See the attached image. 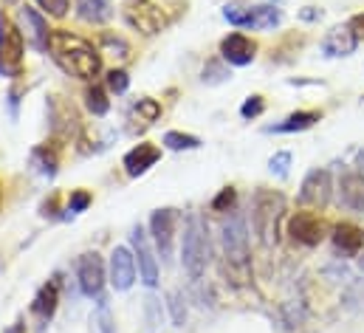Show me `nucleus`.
I'll return each mask as SVG.
<instances>
[{
  "label": "nucleus",
  "instance_id": "obj_17",
  "mask_svg": "<svg viewBox=\"0 0 364 333\" xmlns=\"http://www.w3.org/2000/svg\"><path fill=\"white\" fill-rule=\"evenodd\" d=\"M57 302H60V280L54 277V280H48V282L37 291V297H34V302H31V314H34L40 322H48V319L54 317V311H57Z\"/></svg>",
  "mask_w": 364,
  "mask_h": 333
},
{
  "label": "nucleus",
  "instance_id": "obj_5",
  "mask_svg": "<svg viewBox=\"0 0 364 333\" xmlns=\"http://www.w3.org/2000/svg\"><path fill=\"white\" fill-rule=\"evenodd\" d=\"M223 251H226V260L232 265L246 271V265H249V226H246L243 215H232L223 223Z\"/></svg>",
  "mask_w": 364,
  "mask_h": 333
},
{
  "label": "nucleus",
  "instance_id": "obj_7",
  "mask_svg": "<svg viewBox=\"0 0 364 333\" xmlns=\"http://www.w3.org/2000/svg\"><path fill=\"white\" fill-rule=\"evenodd\" d=\"M331 172L328 169H311L299 186V204L311 209H322L331 201Z\"/></svg>",
  "mask_w": 364,
  "mask_h": 333
},
{
  "label": "nucleus",
  "instance_id": "obj_24",
  "mask_svg": "<svg viewBox=\"0 0 364 333\" xmlns=\"http://www.w3.org/2000/svg\"><path fill=\"white\" fill-rule=\"evenodd\" d=\"M34 164H40V169H43L46 175H54V172H57V164H60L57 147H54V144L48 147V142H46V144H40V147L34 150Z\"/></svg>",
  "mask_w": 364,
  "mask_h": 333
},
{
  "label": "nucleus",
  "instance_id": "obj_11",
  "mask_svg": "<svg viewBox=\"0 0 364 333\" xmlns=\"http://www.w3.org/2000/svg\"><path fill=\"white\" fill-rule=\"evenodd\" d=\"M130 240H133V254H136V263H139L141 282H144L147 288H156V285H159V263H156V257H153V251H150L144 229L136 226L133 235H130Z\"/></svg>",
  "mask_w": 364,
  "mask_h": 333
},
{
  "label": "nucleus",
  "instance_id": "obj_18",
  "mask_svg": "<svg viewBox=\"0 0 364 333\" xmlns=\"http://www.w3.org/2000/svg\"><path fill=\"white\" fill-rule=\"evenodd\" d=\"M159 159H161V150H159L156 144H147V142H144V144H136V147L124 156V169H127V175L136 178V175H144Z\"/></svg>",
  "mask_w": 364,
  "mask_h": 333
},
{
  "label": "nucleus",
  "instance_id": "obj_16",
  "mask_svg": "<svg viewBox=\"0 0 364 333\" xmlns=\"http://www.w3.org/2000/svg\"><path fill=\"white\" fill-rule=\"evenodd\" d=\"M339 201L353 212H364V172H359V169L342 172V178H339Z\"/></svg>",
  "mask_w": 364,
  "mask_h": 333
},
{
  "label": "nucleus",
  "instance_id": "obj_27",
  "mask_svg": "<svg viewBox=\"0 0 364 333\" xmlns=\"http://www.w3.org/2000/svg\"><path fill=\"white\" fill-rule=\"evenodd\" d=\"M164 147H170V150H198L200 147V139L198 136H189V133L170 130V133H164Z\"/></svg>",
  "mask_w": 364,
  "mask_h": 333
},
{
  "label": "nucleus",
  "instance_id": "obj_28",
  "mask_svg": "<svg viewBox=\"0 0 364 333\" xmlns=\"http://www.w3.org/2000/svg\"><path fill=\"white\" fill-rule=\"evenodd\" d=\"M136 113H139L147 125H153V122L161 116V105H159L156 99H139V102H136Z\"/></svg>",
  "mask_w": 364,
  "mask_h": 333
},
{
  "label": "nucleus",
  "instance_id": "obj_31",
  "mask_svg": "<svg viewBox=\"0 0 364 333\" xmlns=\"http://www.w3.org/2000/svg\"><path fill=\"white\" fill-rule=\"evenodd\" d=\"M263 110H266L263 96H249V99L240 105V116H243V119H257V116H263Z\"/></svg>",
  "mask_w": 364,
  "mask_h": 333
},
{
  "label": "nucleus",
  "instance_id": "obj_29",
  "mask_svg": "<svg viewBox=\"0 0 364 333\" xmlns=\"http://www.w3.org/2000/svg\"><path fill=\"white\" fill-rule=\"evenodd\" d=\"M229 80V71L223 68V63H206V68H203V83H209V85H220V83H226Z\"/></svg>",
  "mask_w": 364,
  "mask_h": 333
},
{
  "label": "nucleus",
  "instance_id": "obj_3",
  "mask_svg": "<svg viewBox=\"0 0 364 333\" xmlns=\"http://www.w3.org/2000/svg\"><path fill=\"white\" fill-rule=\"evenodd\" d=\"M279 212H282V198L260 189L255 195V206H252V223L255 232L260 235V240L266 246L277 243V223H279Z\"/></svg>",
  "mask_w": 364,
  "mask_h": 333
},
{
  "label": "nucleus",
  "instance_id": "obj_2",
  "mask_svg": "<svg viewBox=\"0 0 364 333\" xmlns=\"http://www.w3.org/2000/svg\"><path fill=\"white\" fill-rule=\"evenodd\" d=\"M181 263H183V271L192 280H200L203 271H206V263H209V238H206L203 221L198 215L186 218V229H183V240H181Z\"/></svg>",
  "mask_w": 364,
  "mask_h": 333
},
{
  "label": "nucleus",
  "instance_id": "obj_10",
  "mask_svg": "<svg viewBox=\"0 0 364 333\" xmlns=\"http://www.w3.org/2000/svg\"><path fill=\"white\" fill-rule=\"evenodd\" d=\"M77 277H80V288L85 297H102L105 288V263L96 251H88L80 257L77 263Z\"/></svg>",
  "mask_w": 364,
  "mask_h": 333
},
{
  "label": "nucleus",
  "instance_id": "obj_33",
  "mask_svg": "<svg viewBox=\"0 0 364 333\" xmlns=\"http://www.w3.org/2000/svg\"><path fill=\"white\" fill-rule=\"evenodd\" d=\"M235 201H237V192H235L232 186H226V189H220V195L212 201V209H215V212H229V209L235 206Z\"/></svg>",
  "mask_w": 364,
  "mask_h": 333
},
{
  "label": "nucleus",
  "instance_id": "obj_25",
  "mask_svg": "<svg viewBox=\"0 0 364 333\" xmlns=\"http://www.w3.org/2000/svg\"><path fill=\"white\" fill-rule=\"evenodd\" d=\"M99 54H113V57H119V60H127L130 57V46L122 40V37H116V34H102L99 37Z\"/></svg>",
  "mask_w": 364,
  "mask_h": 333
},
{
  "label": "nucleus",
  "instance_id": "obj_32",
  "mask_svg": "<svg viewBox=\"0 0 364 333\" xmlns=\"http://www.w3.org/2000/svg\"><path fill=\"white\" fill-rule=\"evenodd\" d=\"M91 201H93V195L88 189H74L71 198H68V209H71V212H85V209L91 206Z\"/></svg>",
  "mask_w": 364,
  "mask_h": 333
},
{
  "label": "nucleus",
  "instance_id": "obj_22",
  "mask_svg": "<svg viewBox=\"0 0 364 333\" xmlns=\"http://www.w3.org/2000/svg\"><path fill=\"white\" fill-rule=\"evenodd\" d=\"M319 119H322V116H319L316 110H296V113H291L285 122L274 125L272 133H299V130H308V127H314Z\"/></svg>",
  "mask_w": 364,
  "mask_h": 333
},
{
  "label": "nucleus",
  "instance_id": "obj_41",
  "mask_svg": "<svg viewBox=\"0 0 364 333\" xmlns=\"http://www.w3.org/2000/svg\"><path fill=\"white\" fill-rule=\"evenodd\" d=\"M272 3H279V0H272Z\"/></svg>",
  "mask_w": 364,
  "mask_h": 333
},
{
  "label": "nucleus",
  "instance_id": "obj_40",
  "mask_svg": "<svg viewBox=\"0 0 364 333\" xmlns=\"http://www.w3.org/2000/svg\"><path fill=\"white\" fill-rule=\"evenodd\" d=\"M362 271H364V257H362Z\"/></svg>",
  "mask_w": 364,
  "mask_h": 333
},
{
  "label": "nucleus",
  "instance_id": "obj_37",
  "mask_svg": "<svg viewBox=\"0 0 364 333\" xmlns=\"http://www.w3.org/2000/svg\"><path fill=\"white\" fill-rule=\"evenodd\" d=\"M170 308H173V322H176V325H183L186 311H183L181 297H178V294H170Z\"/></svg>",
  "mask_w": 364,
  "mask_h": 333
},
{
  "label": "nucleus",
  "instance_id": "obj_14",
  "mask_svg": "<svg viewBox=\"0 0 364 333\" xmlns=\"http://www.w3.org/2000/svg\"><path fill=\"white\" fill-rule=\"evenodd\" d=\"M20 17H23V26H26V40L37 48V51H48V40H51V28L46 23V17L31 9V6H23L20 9Z\"/></svg>",
  "mask_w": 364,
  "mask_h": 333
},
{
  "label": "nucleus",
  "instance_id": "obj_9",
  "mask_svg": "<svg viewBox=\"0 0 364 333\" xmlns=\"http://www.w3.org/2000/svg\"><path fill=\"white\" fill-rule=\"evenodd\" d=\"M176 223H178L176 209H156L150 218V232H153V240H156V249L161 254V260H170V254H173Z\"/></svg>",
  "mask_w": 364,
  "mask_h": 333
},
{
  "label": "nucleus",
  "instance_id": "obj_8",
  "mask_svg": "<svg viewBox=\"0 0 364 333\" xmlns=\"http://www.w3.org/2000/svg\"><path fill=\"white\" fill-rule=\"evenodd\" d=\"M124 20L141 34H159L164 28V11L156 3H147V0L124 6Z\"/></svg>",
  "mask_w": 364,
  "mask_h": 333
},
{
  "label": "nucleus",
  "instance_id": "obj_26",
  "mask_svg": "<svg viewBox=\"0 0 364 333\" xmlns=\"http://www.w3.org/2000/svg\"><path fill=\"white\" fill-rule=\"evenodd\" d=\"M85 105H88V110H91L93 116H105L110 110V99H107L105 88H99V85L88 88L85 90Z\"/></svg>",
  "mask_w": 364,
  "mask_h": 333
},
{
  "label": "nucleus",
  "instance_id": "obj_34",
  "mask_svg": "<svg viewBox=\"0 0 364 333\" xmlns=\"http://www.w3.org/2000/svg\"><path fill=\"white\" fill-rule=\"evenodd\" d=\"M127 85H130L127 71H122V68L116 71V68H113V71L107 74V90H110V93H124V90H127Z\"/></svg>",
  "mask_w": 364,
  "mask_h": 333
},
{
  "label": "nucleus",
  "instance_id": "obj_20",
  "mask_svg": "<svg viewBox=\"0 0 364 333\" xmlns=\"http://www.w3.org/2000/svg\"><path fill=\"white\" fill-rule=\"evenodd\" d=\"M364 246V232L353 223H339L333 229V249L345 257H356Z\"/></svg>",
  "mask_w": 364,
  "mask_h": 333
},
{
  "label": "nucleus",
  "instance_id": "obj_12",
  "mask_svg": "<svg viewBox=\"0 0 364 333\" xmlns=\"http://www.w3.org/2000/svg\"><path fill=\"white\" fill-rule=\"evenodd\" d=\"M136 282V254L127 246H116L110 254V285L116 291H127Z\"/></svg>",
  "mask_w": 364,
  "mask_h": 333
},
{
  "label": "nucleus",
  "instance_id": "obj_21",
  "mask_svg": "<svg viewBox=\"0 0 364 333\" xmlns=\"http://www.w3.org/2000/svg\"><path fill=\"white\" fill-rule=\"evenodd\" d=\"M77 11L85 23H107L113 17L110 0H77Z\"/></svg>",
  "mask_w": 364,
  "mask_h": 333
},
{
  "label": "nucleus",
  "instance_id": "obj_23",
  "mask_svg": "<svg viewBox=\"0 0 364 333\" xmlns=\"http://www.w3.org/2000/svg\"><path fill=\"white\" fill-rule=\"evenodd\" d=\"M279 20H282L279 9H274V6H252L246 28H274Z\"/></svg>",
  "mask_w": 364,
  "mask_h": 333
},
{
  "label": "nucleus",
  "instance_id": "obj_19",
  "mask_svg": "<svg viewBox=\"0 0 364 333\" xmlns=\"http://www.w3.org/2000/svg\"><path fill=\"white\" fill-rule=\"evenodd\" d=\"M359 46V37L345 26V28H333L328 31V37L322 40V51L328 57H350Z\"/></svg>",
  "mask_w": 364,
  "mask_h": 333
},
{
  "label": "nucleus",
  "instance_id": "obj_15",
  "mask_svg": "<svg viewBox=\"0 0 364 333\" xmlns=\"http://www.w3.org/2000/svg\"><path fill=\"white\" fill-rule=\"evenodd\" d=\"M51 127H54V136L60 142H68L80 130V116H77L74 105H68L63 99H54L51 102Z\"/></svg>",
  "mask_w": 364,
  "mask_h": 333
},
{
  "label": "nucleus",
  "instance_id": "obj_30",
  "mask_svg": "<svg viewBox=\"0 0 364 333\" xmlns=\"http://www.w3.org/2000/svg\"><path fill=\"white\" fill-rule=\"evenodd\" d=\"M93 328H96V333H113V317H110L105 302H99V308L93 314Z\"/></svg>",
  "mask_w": 364,
  "mask_h": 333
},
{
  "label": "nucleus",
  "instance_id": "obj_36",
  "mask_svg": "<svg viewBox=\"0 0 364 333\" xmlns=\"http://www.w3.org/2000/svg\"><path fill=\"white\" fill-rule=\"evenodd\" d=\"M51 17H65L68 14V6H71V0H37Z\"/></svg>",
  "mask_w": 364,
  "mask_h": 333
},
{
  "label": "nucleus",
  "instance_id": "obj_13",
  "mask_svg": "<svg viewBox=\"0 0 364 333\" xmlns=\"http://www.w3.org/2000/svg\"><path fill=\"white\" fill-rule=\"evenodd\" d=\"M220 57H223L229 65H249V63H255V57H257V43H255L252 37L235 31V34L223 37V43H220Z\"/></svg>",
  "mask_w": 364,
  "mask_h": 333
},
{
  "label": "nucleus",
  "instance_id": "obj_38",
  "mask_svg": "<svg viewBox=\"0 0 364 333\" xmlns=\"http://www.w3.org/2000/svg\"><path fill=\"white\" fill-rule=\"evenodd\" d=\"M348 28H350V31H353L359 40H364V11H362V14H353V17H350Z\"/></svg>",
  "mask_w": 364,
  "mask_h": 333
},
{
  "label": "nucleus",
  "instance_id": "obj_6",
  "mask_svg": "<svg viewBox=\"0 0 364 333\" xmlns=\"http://www.w3.org/2000/svg\"><path fill=\"white\" fill-rule=\"evenodd\" d=\"M288 235L302 246H319L328 235V226L316 212H296L288 221Z\"/></svg>",
  "mask_w": 364,
  "mask_h": 333
},
{
  "label": "nucleus",
  "instance_id": "obj_39",
  "mask_svg": "<svg viewBox=\"0 0 364 333\" xmlns=\"http://www.w3.org/2000/svg\"><path fill=\"white\" fill-rule=\"evenodd\" d=\"M319 14H322V11H302V17H305V20H316Z\"/></svg>",
  "mask_w": 364,
  "mask_h": 333
},
{
  "label": "nucleus",
  "instance_id": "obj_1",
  "mask_svg": "<svg viewBox=\"0 0 364 333\" xmlns=\"http://www.w3.org/2000/svg\"><path fill=\"white\" fill-rule=\"evenodd\" d=\"M48 51L54 57V63L71 74V77H80V80H93L99 77L102 71V54L99 48H93L91 43L80 34H71V31H51V40H48Z\"/></svg>",
  "mask_w": 364,
  "mask_h": 333
},
{
  "label": "nucleus",
  "instance_id": "obj_35",
  "mask_svg": "<svg viewBox=\"0 0 364 333\" xmlns=\"http://www.w3.org/2000/svg\"><path fill=\"white\" fill-rule=\"evenodd\" d=\"M288 166H291V153H277V156H272V162H269V169H272L277 178H285L288 175Z\"/></svg>",
  "mask_w": 364,
  "mask_h": 333
},
{
  "label": "nucleus",
  "instance_id": "obj_4",
  "mask_svg": "<svg viewBox=\"0 0 364 333\" xmlns=\"http://www.w3.org/2000/svg\"><path fill=\"white\" fill-rule=\"evenodd\" d=\"M23 31L11 26V20L0 11V74L6 77H20L23 74Z\"/></svg>",
  "mask_w": 364,
  "mask_h": 333
}]
</instances>
